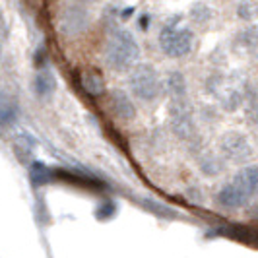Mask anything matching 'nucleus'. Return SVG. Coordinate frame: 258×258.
Masks as SVG:
<instances>
[{"label": "nucleus", "mask_w": 258, "mask_h": 258, "mask_svg": "<svg viewBox=\"0 0 258 258\" xmlns=\"http://www.w3.org/2000/svg\"><path fill=\"white\" fill-rule=\"evenodd\" d=\"M140 204H142L150 214H154V216L165 218V220H175V218H177V212H175L173 208L165 206V204L157 202V200H154V198H142Z\"/></svg>", "instance_id": "19"}, {"label": "nucleus", "mask_w": 258, "mask_h": 258, "mask_svg": "<svg viewBox=\"0 0 258 258\" xmlns=\"http://www.w3.org/2000/svg\"><path fill=\"white\" fill-rule=\"evenodd\" d=\"M246 118L258 128V99L256 101H248V107H246Z\"/></svg>", "instance_id": "24"}, {"label": "nucleus", "mask_w": 258, "mask_h": 258, "mask_svg": "<svg viewBox=\"0 0 258 258\" xmlns=\"http://www.w3.org/2000/svg\"><path fill=\"white\" fill-rule=\"evenodd\" d=\"M186 196H190L188 200H190V202H194V204H202V202H204V196H202V192H198L196 188H188V190H186Z\"/></svg>", "instance_id": "25"}, {"label": "nucleus", "mask_w": 258, "mask_h": 258, "mask_svg": "<svg viewBox=\"0 0 258 258\" xmlns=\"http://www.w3.org/2000/svg\"><path fill=\"white\" fill-rule=\"evenodd\" d=\"M56 76L52 74V70L49 68H41L37 74L33 76V91L39 99L49 101L52 99V95L56 93Z\"/></svg>", "instance_id": "10"}, {"label": "nucleus", "mask_w": 258, "mask_h": 258, "mask_svg": "<svg viewBox=\"0 0 258 258\" xmlns=\"http://www.w3.org/2000/svg\"><path fill=\"white\" fill-rule=\"evenodd\" d=\"M169 126L179 140H192L196 136L194 111L190 103L186 101V97L171 101V105H169Z\"/></svg>", "instance_id": "5"}, {"label": "nucleus", "mask_w": 258, "mask_h": 258, "mask_svg": "<svg viewBox=\"0 0 258 258\" xmlns=\"http://www.w3.org/2000/svg\"><path fill=\"white\" fill-rule=\"evenodd\" d=\"M103 58L107 66L115 72H126L136 66L140 58V45L130 29H113L103 47Z\"/></svg>", "instance_id": "1"}, {"label": "nucleus", "mask_w": 258, "mask_h": 258, "mask_svg": "<svg viewBox=\"0 0 258 258\" xmlns=\"http://www.w3.org/2000/svg\"><path fill=\"white\" fill-rule=\"evenodd\" d=\"M248 218H250V220H254V221H258V202H254L252 206L248 208Z\"/></svg>", "instance_id": "26"}, {"label": "nucleus", "mask_w": 258, "mask_h": 258, "mask_svg": "<svg viewBox=\"0 0 258 258\" xmlns=\"http://www.w3.org/2000/svg\"><path fill=\"white\" fill-rule=\"evenodd\" d=\"M80 82H82V88H84V91H86L88 95L97 97V95L105 93V80L97 70H91V68L84 70V72L80 74Z\"/></svg>", "instance_id": "14"}, {"label": "nucleus", "mask_w": 258, "mask_h": 258, "mask_svg": "<svg viewBox=\"0 0 258 258\" xmlns=\"http://www.w3.org/2000/svg\"><path fill=\"white\" fill-rule=\"evenodd\" d=\"M245 93L241 90H237V88H229V90L220 93V105L225 113H237L245 105Z\"/></svg>", "instance_id": "16"}, {"label": "nucleus", "mask_w": 258, "mask_h": 258, "mask_svg": "<svg viewBox=\"0 0 258 258\" xmlns=\"http://www.w3.org/2000/svg\"><path fill=\"white\" fill-rule=\"evenodd\" d=\"M80 2H93V0H80Z\"/></svg>", "instance_id": "27"}, {"label": "nucleus", "mask_w": 258, "mask_h": 258, "mask_svg": "<svg viewBox=\"0 0 258 258\" xmlns=\"http://www.w3.org/2000/svg\"><path fill=\"white\" fill-rule=\"evenodd\" d=\"M223 84H225V78L221 72H212L210 76L204 80V90L208 95H218L223 90Z\"/></svg>", "instance_id": "22"}, {"label": "nucleus", "mask_w": 258, "mask_h": 258, "mask_svg": "<svg viewBox=\"0 0 258 258\" xmlns=\"http://www.w3.org/2000/svg\"><path fill=\"white\" fill-rule=\"evenodd\" d=\"M165 88H167L171 99H182L186 97V78L181 70H171L167 74V80H165Z\"/></svg>", "instance_id": "15"}, {"label": "nucleus", "mask_w": 258, "mask_h": 258, "mask_svg": "<svg viewBox=\"0 0 258 258\" xmlns=\"http://www.w3.org/2000/svg\"><path fill=\"white\" fill-rule=\"evenodd\" d=\"M198 169L206 177H218L225 171V161L214 152H202L198 155Z\"/></svg>", "instance_id": "12"}, {"label": "nucleus", "mask_w": 258, "mask_h": 258, "mask_svg": "<svg viewBox=\"0 0 258 258\" xmlns=\"http://www.w3.org/2000/svg\"><path fill=\"white\" fill-rule=\"evenodd\" d=\"M128 84L134 97L144 101V103H154L163 93V84H161V78L157 74V70L146 62L136 64L132 68Z\"/></svg>", "instance_id": "3"}, {"label": "nucleus", "mask_w": 258, "mask_h": 258, "mask_svg": "<svg viewBox=\"0 0 258 258\" xmlns=\"http://www.w3.org/2000/svg\"><path fill=\"white\" fill-rule=\"evenodd\" d=\"M220 152L231 163H246L248 157L254 154L252 144L241 132H225L220 140Z\"/></svg>", "instance_id": "6"}, {"label": "nucleus", "mask_w": 258, "mask_h": 258, "mask_svg": "<svg viewBox=\"0 0 258 258\" xmlns=\"http://www.w3.org/2000/svg\"><path fill=\"white\" fill-rule=\"evenodd\" d=\"M90 12L84 6V2H80V0L64 4L58 14V29L68 39L80 37L82 33H86L90 27Z\"/></svg>", "instance_id": "4"}, {"label": "nucleus", "mask_w": 258, "mask_h": 258, "mask_svg": "<svg viewBox=\"0 0 258 258\" xmlns=\"http://www.w3.org/2000/svg\"><path fill=\"white\" fill-rule=\"evenodd\" d=\"M35 148H37V140L29 132H20V134H16V138L12 140L14 155L24 165H31L33 163L31 159H33V154H35Z\"/></svg>", "instance_id": "9"}, {"label": "nucleus", "mask_w": 258, "mask_h": 258, "mask_svg": "<svg viewBox=\"0 0 258 258\" xmlns=\"http://www.w3.org/2000/svg\"><path fill=\"white\" fill-rule=\"evenodd\" d=\"M235 12H237V18L246 24L254 22L258 18V0H239Z\"/></svg>", "instance_id": "20"}, {"label": "nucleus", "mask_w": 258, "mask_h": 258, "mask_svg": "<svg viewBox=\"0 0 258 258\" xmlns=\"http://www.w3.org/2000/svg\"><path fill=\"white\" fill-rule=\"evenodd\" d=\"M20 116V107H18V101L10 97L8 93H2V99H0V124L2 128H10L12 124H16Z\"/></svg>", "instance_id": "13"}, {"label": "nucleus", "mask_w": 258, "mask_h": 258, "mask_svg": "<svg viewBox=\"0 0 258 258\" xmlns=\"http://www.w3.org/2000/svg\"><path fill=\"white\" fill-rule=\"evenodd\" d=\"M235 43L248 52L258 51V26H250L241 29L237 33V37H235Z\"/></svg>", "instance_id": "18"}, {"label": "nucleus", "mask_w": 258, "mask_h": 258, "mask_svg": "<svg viewBox=\"0 0 258 258\" xmlns=\"http://www.w3.org/2000/svg\"><path fill=\"white\" fill-rule=\"evenodd\" d=\"M196 35L190 27L169 22L159 31V49L169 58H184L194 51Z\"/></svg>", "instance_id": "2"}, {"label": "nucleus", "mask_w": 258, "mask_h": 258, "mask_svg": "<svg viewBox=\"0 0 258 258\" xmlns=\"http://www.w3.org/2000/svg\"><path fill=\"white\" fill-rule=\"evenodd\" d=\"M233 182H237L250 198H258V165H246L239 169Z\"/></svg>", "instance_id": "11"}, {"label": "nucleus", "mask_w": 258, "mask_h": 258, "mask_svg": "<svg viewBox=\"0 0 258 258\" xmlns=\"http://www.w3.org/2000/svg\"><path fill=\"white\" fill-rule=\"evenodd\" d=\"M29 179L33 182V186H43V184H47L51 181V173L41 161H33L29 165Z\"/></svg>", "instance_id": "21"}, {"label": "nucleus", "mask_w": 258, "mask_h": 258, "mask_svg": "<svg viewBox=\"0 0 258 258\" xmlns=\"http://www.w3.org/2000/svg\"><path fill=\"white\" fill-rule=\"evenodd\" d=\"M116 212L115 208V202H111V200H103L101 204H99V208H97V218L99 220H109V218H113Z\"/></svg>", "instance_id": "23"}, {"label": "nucleus", "mask_w": 258, "mask_h": 258, "mask_svg": "<svg viewBox=\"0 0 258 258\" xmlns=\"http://www.w3.org/2000/svg\"><path fill=\"white\" fill-rule=\"evenodd\" d=\"M250 200V196L237 184V182H227L220 188V192L216 194V202L220 204L223 210H241L245 208Z\"/></svg>", "instance_id": "7"}, {"label": "nucleus", "mask_w": 258, "mask_h": 258, "mask_svg": "<svg viewBox=\"0 0 258 258\" xmlns=\"http://www.w3.org/2000/svg\"><path fill=\"white\" fill-rule=\"evenodd\" d=\"M188 18L194 26H208L212 20H214V10L208 6L206 2L198 0V2H192V6L188 8Z\"/></svg>", "instance_id": "17"}, {"label": "nucleus", "mask_w": 258, "mask_h": 258, "mask_svg": "<svg viewBox=\"0 0 258 258\" xmlns=\"http://www.w3.org/2000/svg\"><path fill=\"white\" fill-rule=\"evenodd\" d=\"M109 101H111V109L115 113L116 118L130 122L136 118V105L132 103V99L128 97V93L122 90H113L109 93Z\"/></svg>", "instance_id": "8"}]
</instances>
